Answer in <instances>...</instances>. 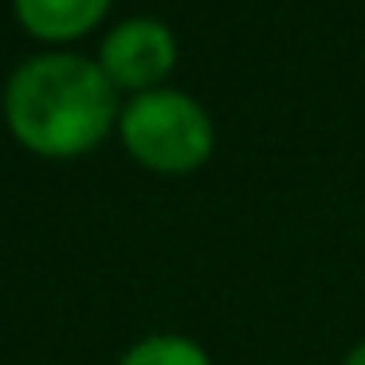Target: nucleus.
<instances>
[{
	"label": "nucleus",
	"instance_id": "7ed1b4c3",
	"mask_svg": "<svg viewBox=\"0 0 365 365\" xmlns=\"http://www.w3.org/2000/svg\"><path fill=\"white\" fill-rule=\"evenodd\" d=\"M98 67L106 79L118 87V95H145V91L169 87V75L177 71V36L165 20L158 16H126L103 36L98 48Z\"/></svg>",
	"mask_w": 365,
	"mask_h": 365
},
{
	"label": "nucleus",
	"instance_id": "20e7f679",
	"mask_svg": "<svg viewBox=\"0 0 365 365\" xmlns=\"http://www.w3.org/2000/svg\"><path fill=\"white\" fill-rule=\"evenodd\" d=\"M114 0H12L20 28L43 43H75L91 36L106 16Z\"/></svg>",
	"mask_w": 365,
	"mask_h": 365
},
{
	"label": "nucleus",
	"instance_id": "423d86ee",
	"mask_svg": "<svg viewBox=\"0 0 365 365\" xmlns=\"http://www.w3.org/2000/svg\"><path fill=\"white\" fill-rule=\"evenodd\" d=\"M338 365H365V338L361 341H354V346L346 349V354H341V361Z\"/></svg>",
	"mask_w": 365,
	"mask_h": 365
},
{
	"label": "nucleus",
	"instance_id": "f257e3e1",
	"mask_svg": "<svg viewBox=\"0 0 365 365\" xmlns=\"http://www.w3.org/2000/svg\"><path fill=\"white\" fill-rule=\"evenodd\" d=\"M118 87L98 59L75 51H43L9 75L4 122L28 153L48 161H71L95 153L118 134Z\"/></svg>",
	"mask_w": 365,
	"mask_h": 365
},
{
	"label": "nucleus",
	"instance_id": "f03ea898",
	"mask_svg": "<svg viewBox=\"0 0 365 365\" xmlns=\"http://www.w3.org/2000/svg\"><path fill=\"white\" fill-rule=\"evenodd\" d=\"M118 142L142 169L158 177H189L216 153V122L200 98L158 87L122 103Z\"/></svg>",
	"mask_w": 365,
	"mask_h": 365
},
{
	"label": "nucleus",
	"instance_id": "39448f33",
	"mask_svg": "<svg viewBox=\"0 0 365 365\" xmlns=\"http://www.w3.org/2000/svg\"><path fill=\"white\" fill-rule=\"evenodd\" d=\"M118 365H212V357L189 334H145L122 354Z\"/></svg>",
	"mask_w": 365,
	"mask_h": 365
}]
</instances>
